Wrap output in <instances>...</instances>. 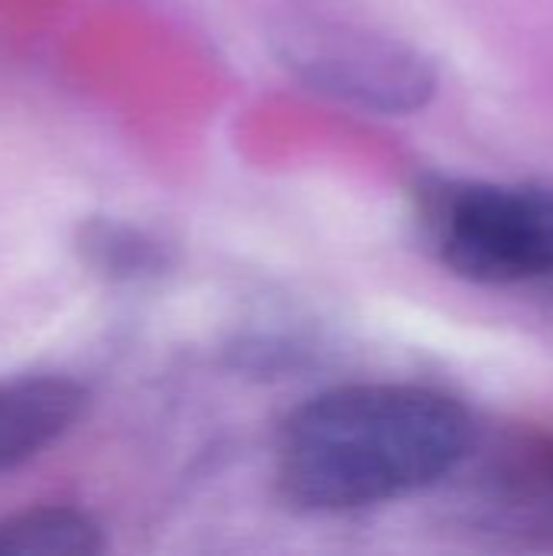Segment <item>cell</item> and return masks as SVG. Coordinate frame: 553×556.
Instances as JSON below:
<instances>
[{
	"label": "cell",
	"instance_id": "1",
	"mask_svg": "<svg viewBox=\"0 0 553 556\" xmlns=\"http://www.w3.org/2000/svg\"><path fill=\"white\" fill-rule=\"evenodd\" d=\"M473 443L466 407L417 384H349L303 404L280 433L277 482L306 511L404 498L450 476Z\"/></svg>",
	"mask_w": 553,
	"mask_h": 556
},
{
	"label": "cell",
	"instance_id": "2",
	"mask_svg": "<svg viewBox=\"0 0 553 556\" xmlns=\"http://www.w3.org/2000/svg\"><path fill=\"white\" fill-rule=\"evenodd\" d=\"M443 264L476 283H521L553 274V189L460 182L430 202Z\"/></svg>",
	"mask_w": 553,
	"mask_h": 556
},
{
	"label": "cell",
	"instance_id": "3",
	"mask_svg": "<svg viewBox=\"0 0 553 556\" xmlns=\"http://www.w3.org/2000/svg\"><path fill=\"white\" fill-rule=\"evenodd\" d=\"M274 49L310 88L385 114L417 111L437 91L433 65L414 46L355 23L284 20Z\"/></svg>",
	"mask_w": 553,
	"mask_h": 556
},
{
	"label": "cell",
	"instance_id": "4",
	"mask_svg": "<svg viewBox=\"0 0 553 556\" xmlns=\"http://www.w3.org/2000/svg\"><path fill=\"white\" fill-rule=\"evenodd\" d=\"M85 391L65 378L0 381V469L33 459L81 417Z\"/></svg>",
	"mask_w": 553,
	"mask_h": 556
},
{
	"label": "cell",
	"instance_id": "5",
	"mask_svg": "<svg viewBox=\"0 0 553 556\" xmlns=\"http://www.w3.org/2000/svg\"><path fill=\"white\" fill-rule=\"evenodd\" d=\"M499 505L553 531V440H521L492 469Z\"/></svg>",
	"mask_w": 553,
	"mask_h": 556
},
{
	"label": "cell",
	"instance_id": "6",
	"mask_svg": "<svg viewBox=\"0 0 553 556\" xmlns=\"http://www.w3.org/2000/svg\"><path fill=\"white\" fill-rule=\"evenodd\" d=\"M98 525L75 508H39L0 521V554H95Z\"/></svg>",
	"mask_w": 553,
	"mask_h": 556
}]
</instances>
